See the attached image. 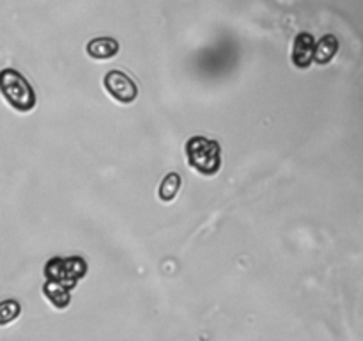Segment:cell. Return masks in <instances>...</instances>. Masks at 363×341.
Instances as JSON below:
<instances>
[{
    "label": "cell",
    "instance_id": "7a4b0ae2",
    "mask_svg": "<svg viewBox=\"0 0 363 341\" xmlns=\"http://www.w3.org/2000/svg\"><path fill=\"white\" fill-rule=\"evenodd\" d=\"M186 162L202 176H215L222 167V146L204 135H194L184 144Z\"/></svg>",
    "mask_w": 363,
    "mask_h": 341
},
{
    "label": "cell",
    "instance_id": "277c9868",
    "mask_svg": "<svg viewBox=\"0 0 363 341\" xmlns=\"http://www.w3.org/2000/svg\"><path fill=\"white\" fill-rule=\"evenodd\" d=\"M103 85H105L106 92L116 102L123 103V105H130L138 96V87L133 82V78L121 70L108 71L105 75V78H103Z\"/></svg>",
    "mask_w": 363,
    "mask_h": 341
},
{
    "label": "cell",
    "instance_id": "3957f363",
    "mask_svg": "<svg viewBox=\"0 0 363 341\" xmlns=\"http://www.w3.org/2000/svg\"><path fill=\"white\" fill-rule=\"evenodd\" d=\"M45 279L55 281L73 290L78 281L87 274V263L80 256H53L45 263Z\"/></svg>",
    "mask_w": 363,
    "mask_h": 341
},
{
    "label": "cell",
    "instance_id": "9c48e42d",
    "mask_svg": "<svg viewBox=\"0 0 363 341\" xmlns=\"http://www.w3.org/2000/svg\"><path fill=\"white\" fill-rule=\"evenodd\" d=\"M181 185H183V178L179 176V173H169L162 180L158 188V197L163 202H170L176 199V195L179 194Z\"/></svg>",
    "mask_w": 363,
    "mask_h": 341
},
{
    "label": "cell",
    "instance_id": "5b68a950",
    "mask_svg": "<svg viewBox=\"0 0 363 341\" xmlns=\"http://www.w3.org/2000/svg\"><path fill=\"white\" fill-rule=\"evenodd\" d=\"M315 53V39L308 32H301L294 38L293 45V64L300 70H307L314 60Z\"/></svg>",
    "mask_w": 363,
    "mask_h": 341
},
{
    "label": "cell",
    "instance_id": "52a82bcc",
    "mask_svg": "<svg viewBox=\"0 0 363 341\" xmlns=\"http://www.w3.org/2000/svg\"><path fill=\"white\" fill-rule=\"evenodd\" d=\"M43 295H45L46 301L55 309H66L71 304V288L55 283V281H45V284H43Z\"/></svg>",
    "mask_w": 363,
    "mask_h": 341
},
{
    "label": "cell",
    "instance_id": "ba28073f",
    "mask_svg": "<svg viewBox=\"0 0 363 341\" xmlns=\"http://www.w3.org/2000/svg\"><path fill=\"white\" fill-rule=\"evenodd\" d=\"M337 52H339V39L333 34L323 36V38L319 39V43H315L314 60L323 66V64L332 63L333 57L337 55Z\"/></svg>",
    "mask_w": 363,
    "mask_h": 341
},
{
    "label": "cell",
    "instance_id": "8992f818",
    "mask_svg": "<svg viewBox=\"0 0 363 341\" xmlns=\"http://www.w3.org/2000/svg\"><path fill=\"white\" fill-rule=\"evenodd\" d=\"M87 55L94 60H108L119 52V43L113 38H94L87 43Z\"/></svg>",
    "mask_w": 363,
    "mask_h": 341
},
{
    "label": "cell",
    "instance_id": "30bf717a",
    "mask_svg": "<svg viewBox=\"0 0 363 341\" xmlns=\"http://www.w3.org/2000/svg\"><path fill=\"white\" fill-rule=\"evenodd\" d=\"M21 304L14 298H6L0 301V327H6L13 323L14 320L20 318Z\"/></svg>",
    "mask_w": 363,
    "mask_h": 341
},
{
    "label": "cell",
    "instance_id": "6da1fadb",
    "mask_svg": "<svg viewBox=\"0 0 363 341\" xmlns=\"http://www.w3.org/2000/svg\"><path fill=\"white\" fill-rule=\"evenodd\" d=\"M0 94L18 114H28L38 105V94L30 82L14 67L0 70Z\"/></svg>",
    "mask_w": 363,
    "mask_h": 341
}]
</instances>
